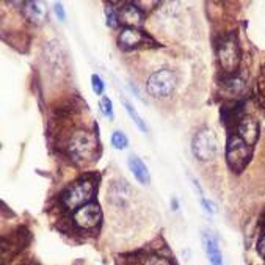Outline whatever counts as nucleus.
I'll use <instances>...</instances> for the list:
<instances>
[{"mask_svg": "<svg viewBox=\"0 0 265 265\" xmlns=\"http://www.w3.org/2000/svg\"><path fill=\"white\" fill-rule=\"evenodd\" d=\"M256 250H257L259 256L265 259V234H262L260 239L257 240V247H256Z\"/></svg>", "mask_w": 265, "mask_h": 265, "instance_id": "obj_22", "label": "nucleus"}, {"mask_svg": "<svg viewBox=\"0 0 265 265\" xmlns=\"http://www.w3.org/2000/svg\"><path fill=\"white\" fill-rule=\"evenodd\" d=\"M101 108H102V113L108 120H113V105H111V101L107 96H104L101 99Z\"/></svg>", "mask_w": 265, "mask_h": 265, "instance_id": "obj_19", "label": "nucleus"}, {"mask_svg": "<svg viewBox=\"0 0 265 265\" xmlns=\"http://www.w3.org/2000/svg\"><path fill=\"white\" fill-rule=\"evenodd\" d=\"M94 182L88 179H80L77 182L71 184L66 190L62 193V204L66 211L75 212L85 204L91 202L94 195Z\"/></svg>", "mask_w": 265, "mask_h": 265, "instance_id": "obj_2", "label": "nucleus"}, {"mask_svg": "<svg viewBox=\"0 0 265 265\" xmlns=\"http://www.w3.org/2000/svg\"><path fill=\"white\" fill-rule=\"evenodd\" d=\"M24 14L25 17L28 19L30 22H35V24H40L43 21V17H44V11L41 8V5L38 4V2H27L24 5Z\"/></svg>", "mask_w": 265, "mask_h": 265, "instance_id": "obj_13", "label": "nucleus"}, {"mask_svg": "<svg viewBox=\"0 0 265 265\" xmlns=\"http://www.w3.org/2000/svg\"><path fill=\"white\" fill-rule=\"evenodd\" d=\"M105 16H107V25L111 27V28H115L120 21H118V13L115 11V8H111V7H107L105 10Z\"/></svg>", "mask_w": 265, "mask_h": 265, "instance_id": "obj_18", "label": "nucleus"}, {"mask_svg": "<svg viewBox=\"0 0 265 265\" xmlns=\"http://www.w3.org/2000/svg\"><path fill=\"white\" fill-rule=\"evenodd\" d=\"M259 121L250 115H243L240 116V120L237 121V132H239V137L247 143L248 146H254L257 143L259 138Z\"/></svg>", "mask_w": 265, "mask_h": 265, "instance_id": "obj_8", "label": "nucleus"}, {"mask_svg": "<svg viewBox=\"0 0 265 265\" xmlns=\"http://www.w3.org/2000/svg\"><path fill=\"white\" fill-rule=\"evenodd\" d=\"M102 211L96 202H88L74 212V223L82 229H93L101 223Z\"/></svg>", "mask_w": 265, "mask_h": 265, "instance_id": "obj_7", "label": "nucleus"}, {"mask_svg": "<svg viewBox=\"0 0 265 265\" xmlns=\"http://www.w3.org/2000/svg\"><path fill=\"white\" fill-rule=\"evenodd\" d=\"M201 240H202L204 251H205L207 257H209V262L212 265H223V256H221V251L218 247L217 237L211 231H202Z\"/></svg>", "mask_w": 265, "mask_h": 265, "instance_id": "obj_10", "label": "nucleus"}, {"mask_svg": "<svg viewBox=\"0 0 265 265\" xmlns=\"http://www.w3.org/2000/svg\"><path fill=\"white\" fill-rule=\"evenodd\" d=\"M55 14L58 16L60 21H65L66 19V13H65V8H63L62 4H55Z\"/></svg>", "mask_w": 265, "mask_h": 265, "instance_id": "obj_23", "label": "nucleus"}, {"mask_svg": "<svg viewBox=\"0 0 265 265\" xmlns=\"http://www.w3.org/2000/svg\"><path fill=\"white\" fill-rule=\"evenodd\" d=\"M192 151H193V156L201 162L214 160L218 151V141L214 132L211 129H201L193 137Z\"/></svg>", "mask_w": 265, "mask_h": 265, "instance_id": "obj_6", "label": "nucleus"}, {"mask_svg": "<svg viewBox=\"0 0 265 265\" xmlns=\"http://www.w3.org/2000/svg\"><path fill=\"white\" fill-rule=\"evenodd\" d=\"M144 14L135 4H127L118 11L120 24L126 25V28H137L143 24Z\"/></svg>", "mask_w": 265, "mask_h": 265, "instance_id": "obj_9", "label": "nucleus"}, {"mask_svg": "<svg viewBox=\"0 0 265 265\" xmlns=\"http://www.w3.org/2000/svg\"><path fill=\"white\" fill-rule=\"evenodd\" d=\"M146 40H149V38L138 28H124L118 38V44L121 49L124 50H130V49H134L143 43H146ZM149 41H153V40H149Z\"/></svg>", "mask_w": 265, "mask_h": 265, "instance_id": "obj_11", "label": "nucleus"}, {"mask_svg": "<svg viewBox=\"0 0 265 265\" xmlns=\"http://www.w3.org/2000/svg\"><path fill=\"white\" fill-rule=\"evenodd\" d=\"M129 168H130V171L132 174L135 176V179L143 184V185H149L151 184V174H149V169L148 166L141 162V159H138L137 156H130L129 160Z\"/></svg>", "mask_w": 265, "mask_h": 265, "instance_id": "obj_12", "label": "nucleus"}, {"mask_svg": "<svg viewBox=\"0 0 265 265\" xmlns=\"http://www.w3.org/2000/svg\"><path fill=\"white\" fill-rule=\"evenodd\" d=\"M253 156V148L245 143L239 135H231L226 144V162L235 173H242Z\"/></svg>", "mask_w": 265, "mask_h": 265, "instance_id": "obj_3", "label": "nucleus"}, {"mask_svg": "<svg viewBox=\"0 0 265 265\" xmlns=\"http://www.w3.org/2000/svg\"><path fill=\"white\" fill-rule=\"evenodd\" d=\"M223 86L228 90L231 94H240L245 88V82L240 77H235V75H231L229 79H226L223 82Z\"/></svg>", "mask_w": 265, "mask_h": 265, "instance_id": "obj_14", "label": "nucleus"}, {"mask_svg": "<svg viewBox=\"0 0 265 265\" xmlns=\"http://www.w3.org/2000/svg\"><path fill=\"white\" fill-rule=\"evenodd\" d=\"M141 265H171L168 259L157 256V254H149L146 257L141 259Z\"/></svg>", "mask_w": 265, "mask_h": 265, "instance_id": "obj_17", "label": "nucleus"}, {"mask_svg": "<svg viewBox=\"0 0 265 265\" xmlns=\"http://www.w3.org/2000/svg\"><path fill=\"white\" fill-rule=\"evenodd\" d=\"M91 86H93V91L96 93V94H102L104 93V88H105L102 79L99 77V75H96V74H94L93 77H91Z\"/></svg>", "mask_w": 265, "mask_h": 265, "instance_id": "obj_20", "label": "nucleus"}, {"mask_svg": "<svg viewBox=\"0 0 265 265\" xmlns=\"http://www.w3.org/2000/svg\"><path fill=\"white\" fill-rule=\"evenodd\" d=\"M111 144L115 149H126L129 146V140L123 132L116 130V132H113V135H111Z\"/></svg>", "mask_w": 265, "mask_h": 265, "instance_id": "obj_16", "label": "nucleus"}, {"mask_svg": "<svg viewBox=\"0 0 265 265\" xmlns=\"http://www.w3.org/2000/svg\"><path fill=\"white\" fill-rule=\"evenodd\" d=\"M68 154L79 165L93 162L98 154V138L88 130H75L68 141Z\"/></svg>", "mask_w": 265, "mask_h": 265, "instance_id": "obj_1", "label": "nucleus"}, {"mask_svg": "<svg viewBox=\"0 0 265 265\" xmlns=\"http://www.w3.org/2000/svg\"><path fill=\"white\" fill-rule=\"evenodd\" d=\"M178 83V75L171 69H160L156 71L151 77L148 79V93L154 98H168L171 96Z\"/></svg>", "mask_w": 265, "mask_h": 265, "instance_id": "obj_5", "label": "nucleus"}, {"mask_svg": "<svg viewBox=\"0 0 265 265\" xmlns=\"http://www.w3.org/2000/svg\"><path fill=\"white\" fill-rule=\"evenodd\" d=\"M240 56H242V52H240L237 36L235 35L224 36L218 46V62L221 69L226 74L234 75V72L237 71L240 65Z\"/></svg>", "mask_w": 265, "mask_h": 265, "instance_id": "obj_4", "label": "nucleus"}, {"mask_svg": "<svg viewBox=\"0 0 265 265\" xmlns=\"http://www.w3.org/2000/svg\"><path fill=\"white\" fill-rule=\"evenodd\" d=\"M124 107H126V110H127V113H129V116L134 120V123L138 126V129L141 130V132H146L148 130V127H146V124H144V121H143V118L138 115V111L132 107V104L129 102V101H124Z\"/></svg>", "mask_w": 265, "mask_h": 265, "instance_id": "obj_15", "label": "nucleus"}, {"mask_svg": "<svg viewBox=\"0 0 265 265\" xmlns=\"http://www.w3.org/2000/svg\"><path fill=\"white\" fill-rule=\"evenodd\" d=\"M201 204H202V207L205 209V212H209V214H215L217 212V205L212 202V201H207V199H201Z\"/></svg>", "mask_w": 265, "mask_h": 265, "instance_id": "obj_21", "label": "nucleus"}]
</instances>
